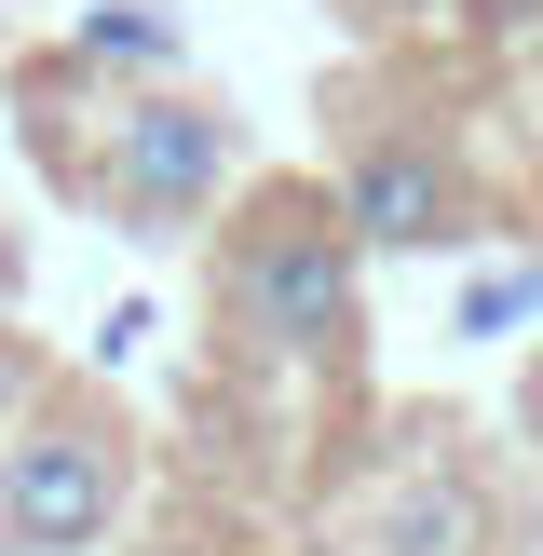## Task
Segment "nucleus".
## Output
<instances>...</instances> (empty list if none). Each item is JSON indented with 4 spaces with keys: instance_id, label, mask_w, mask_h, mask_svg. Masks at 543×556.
<instances>
[{
    "instance_id": "12",
    "label": "nucleus",
    "mask_w": 543,
    "mask_h": 556,
    "mask_svg": "<svg viewBox=\"0 0 543 556\" xmlns=\"http://www.w3.org/2000/svg\"><path fill=\"white\" fill-rule=\"evenodd\" d=\"M136 556H231V543H204V530H150Z\"/></svg>"
},
{
    "instance_id": "9",
    "label": "nucleus",
    "mask_w": 543,
    "mask_h": 556,
    "mask_svg": "<svg viewBox=\"0 0 543 556\" xmlns=\"http://www.w3.org/2000/svg\"><path fill=\"white\" fill-rule=\"evenodd\" d=\"M27 394H41V353H27V340H14V326H0V434H14V421H27Z\"/></svg>"
},
{
    "instance_id": "6",
    "label": "nucleus",
    "mask_w": 543,
    "mask_h": 556,
    "mask_svg": "<svg viewBox=\"0 0 543 556\" xmlns=\"http://www.w3.org/2000/svg\"><path fill=\"white\" fill-rule=\"evenodd\" d=\"M68 54H81L96 81H177V68H190V27L150 14V0H96V14L68 27Z\"/></svg>"
},
{
    "instance_id": "7",
    "label": "nucleus",
    "mask_w": 543,
    "mask_h": 556,
    "mask_svg": "<svg viewBox=\"0 0 543 556\" xmlns=\"http://www.w3.org/2000/svg\"><path fill=\"white\" fill-rule=\"evenodd\" d=\"M530 313H543V258H503V271H476L449 299V340H516Z\"/></svg>"
},
{
    "instance_id": "4",
    "label": "nucleus",
    "mask_w": 543,
    "mask_h": 556,
    "mask_svg": "<svg viewBox=\"0 0 543 556\" xmlns=\"http://www.w3.org/2000/svg\"><path fill=\"white\" fill-rule=\"evenodd\" d=\"M326 204L353 217L367 258H449V244H489V177L449 123H353L340 163H326Z\"/></svg>"
},
{
    "instance_id": "13",
    "label": "nucleus",
    "mask_w": 543,
    "mask_h": 556,
    "mask_svg": "<svg viewBox=\"0 0 543 556\" xmlns=\"http://www.w3.org/2000/svg\"><path fill=\"white\" fill-rule=\"evenodd\" d=\"M286 556H367V543H286Z\"/></svg>"
},
{
    "instance_id": "10",
    "label": "nucleus",
    "mask_w": 543,
    "mask_h": 556,
    "mask_svg": "<svg viewBox=\"0 0 543 556\" xmlns=\"http://www.w3.org/2000/svg\"><path fill=\"white\" fill-rule=\"evenodd\" d=\"M14 299H27V231L0 217V326H14Z\"/></svg>"
},
{
    "instance_id": "2",
    "label": "nucleus",
    "mask_w": 543,
    "mask_h": 556,
    "mask_svg": "<svg viewBox=\"0 0 543 556\" xmlns=\"http://www.w3.org/2000/svg\"><path fill=\"white\" fill-rule=\"evenodd\" d=\"M14 96H41V163L109 231H190L244 190V123L190 81H96L54 41L41 68H14Z\"/></svg>"
},
{
    "instance_id": "8",
    "label": "nucleus",
    "mask_w": 543,
    "mask_h": 556,
    "mask_svg": "<svg viewBox=\"0 0 543 556\" xmlns=\"http://www.w3.org/2000/svg\"><path fill=\"white\" fill-rule=\"evenodd\" d=\"M449 14H462V41H530L543 0H449Z\"/></svg>"
},
{
    "instance_id": "3",
    "label": "nucleus",
    "mask_w": 543,
    "mask_h": 556,
    "mask_svg": "<svg viewBox=\"0 0 543 556\" xmlns=\"http://www.w3.org/2000/svg\"><path fill=\"white\" fill-rule=\"evenodd\" d=\"M136 516V421L96 380H41L0 434V556H96Z\"/></svg>"
},
{
    "instance_id": "11",
    "label": "nucleus",
    "mask_w": 543,
    "mask_h": 556,
    "mask_svg": "<svg viewBox=\"0 0 543 556\" xmlns=\"http://www.w3.org/2000/svg\"><path fill=\"white\" fill-rule=\"evenodd\" d=\"M516 434H530V462H543V353H530V380H516Z\"/></svg>"
},
{
    "instance_id": "1",
    "label": "nucleus",
    "mask_w": 543,
    "mask_h": 556,
    "mask_svg": "<svg viewBox=\"0 0 543 556\" xmlns=\"http://www.w3.org/2000/svg\"><path fill=\"white\" fill-rule=\"evenodd\" d=\"M204 313L258 394L367 367V244L326 204V177H244L204 231Z\"/></svg>"
},
{
    "instance_id": "5",
    "label": "nucleus",
    "mask_w": 543,
    "mask_h": 556,
    "mask_svg": "<svg viewBox=\"0 0 543 556\" xmlns=\"http://www.w3.org/2000/svg\"><path fill=\"white\" fill-rule=\"evenodd\" d=\"M367 556H503V503H489V476L476 462H394L380 476V503H367V530H353Z\"/></svg>"
}]
</instances>
